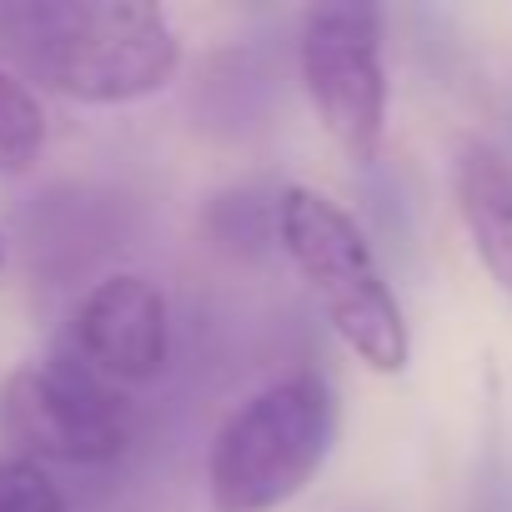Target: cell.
Returning a JSON list of instances; mask_svg holds the SVG:
<instances>
[{"label": "cell", "instance_id": "obj_1", "mask_svg": "<svg viewBox=\"0 0 512 512\" xmlns=\"http://www.w3.org/2000/svg\"><path fill=\"white\" fill-rule=\"evenodd\" d=\"M0 56L81 106H126L171 86L181 41L151 0H0Z\"/></svg>", "mask_w": 512, "mask_h": 512}, {"label": "cell", "instance_id": "obj_6", "mask_svg": "<svg viewBox=\"0 0 512 512\" xmlns=\"http://www.w3.org/2000/svg\"><path fill=\"white\" fill-rule=\"evenodd\" d=\"M71 352L111 387L161 377L171 357V312L161 287L141 272L96 282L71 317Z\"/></svg>", "mask_w": 512, "mask_h": 512}, {"label": "cell", "instance_id": "obj_2", "mask_svg": "<svg viewBox=\"0 0 512 512\" xmlns=\"http://www.w3.org/2000/svg\"><path fill=\"white\" fill-rule=\"evenodd\" d=\"M337 442V392L317 372L251 392L211 437L206 497L211 512H277L327 462Z\"/></svg>", "mask_w": 512, "mask_h": 512}, {"label": "cell", "instance_id": "obj_8", "mask_svg": "<svg viewBox=\"0 0 512 512\" xmlns=\"http://www.w3.org/2000/svg\"><path fill=\"white\" fill-rule=\"evenodd\" d=\"M46 151V111L36 91L0 61V176H21Z\"/></svg>", "mask_w": 512, "mask_h": 512}, {"label": "cell", "instance_id": "obj_9", "mask_svg": "<svg viewBox=\"0 0 512 512\" xmlns=\"http://www.w3.org/2000/svg\"><path fill=\"white\" fill-rule=\"evenodd\" d=\"M0 512H66V492L31 457H0Z\"/></svg>", "mask_w": 512, "mask_h": 512}, {"label": "cell", "instance_id": "obj_3", "mask_svg": "<svg viewBox=\"0 0 512 512\" xmlns=\"http://www.w3.org/2000/svg\"><path fill=\"white\" fill-rule=\"evenodd\" d=\"M277 246L292 256L307 292L337 327V337L382 377L407 372L412 337L407 317L397 307V292L387 287L377 256L362 236V226L312 186H287L277 201Z\"/></svg>", "mask_w": 512, "mask_h": 512}, {"label": "cell", "instance_id": "obj_5", "mask_svg": "<svg viewBox=\"0 0 512 512\" xmlns=\"http://www.w3.org/2000/svg\"><path fill=\"white\" fill-rule=\"evenodd\" d=\"M297 71L307 101L347 161L367 166L387 136V66L382 16L372 6H317L297 36Z\"/></svg>", "mask_w": 512, "mask_h": 512}, {"label": "cell", "instance_id": "obj_10", "mask_svg": "<svg viewBox=\"0 0 512 512\" xmlns=\"http://www.w3.org/2000/svg\"><path fill=\"white\" fill-rule=\"evenodd\" d=\"M0 267H6V241H0Z\"/></svg>", "mask_w": 512, "mask_h": 512}, {"label": "cell", "instance_id": "obj_4", "mask_svg": "<svg viewBox=\"0 0 512 512\" xmlns=\"http://www.w3.org/2000/svg\"><path fill=\"white\" fill-rule=\"evenodd\" d=\"M0 432L31 462H116L131 442L126 397L96 377L76 352L16 367L0 382Z\"/></svg>", "mask_w": 512, "mask_h": 512}, {"label": "cell", "instance_id": "obj_7", "mask_svg": "<svg viewBox=\"0 0 512 512\" xmlns=\"http://www.w3.org/2000/svg\"><path fill=\"white\" fill-rule=\"evenodd\" d=\"M452 196L482 272L512 302V161L492 141L467 136L452 156Z\"/></svg>", "mask_w": 512, "mask_h": 512}]
</instances>
